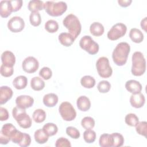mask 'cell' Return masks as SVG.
Wrapping results in <instances>:
<instances>
[{
    "mask_svg": "<svg viewBox=\"0 0 147 147\" xmlns=\"http://www.w3.org/2000/svg\"><path fill=\"white\" fill-rule=\"evenodd\" d=\"M24 136V133H22L21 131L18 130H16L11 136L10 138V140L13 143L19 144L22 141Z\"/></svg>",
    "mask_w": 147,
    "mask_h": 147,
    "instance_id": "42",
    "label": "cell"
},
{
    "mask_svg": "<svg viewBox=\"0 0 147 147\" xmlns=\"http://www.w3.org/2000/svg\"><path fill=\"white\" fill-rule=\"evenodd\" d=\"M9 117L8 111L6 109L1 107H0V120L1 121H6Z\"/></svg>",
    "mask_w": 147,
    "mask_h": 147,
    "instance_id": "47",
    "label": "cell"
},
{
    "mask_svg": "<svg viewBox=\"0 0 147 147\" xmlns=\"http://www.w3.org/2000/svg\"><path fill=\"white\" fill-rule=\"evenodd\" d=\"M10 140L7 137L3 136L2 134L0 133V143L2 145H6L7 144Z\"/></svg>",
    "mask_w": 147,
    "mask_h": 147,
    "instance_id": "49",
    "label": "cell"
},
{
    "mask_svg": "<svg viewBox=\"0 0 147 147\" xmlns=\"http://www.w3.org/2000/svg\"><path fill=\"white\" fill-rule=\"evenodd\" d=\"M1 61L2 64L7 66L13 67L16 63V57L14 53L9 51H6L1 55Z\"/></svg>",
    "mask_w": 147,
    "mask_h": 147,
    "instance_id": "13",
    "label": "cell"
},
{
    "mask_svg": "<svg viewBox=\"0 0 147 147\" xmlns=\"http://www.w3.org/2000/svg\"><path fill=\"white\" fill-rule=\"evenodd\" d=\"M12 115L19 126L23 129L29 128L32 126V119L26 113L25 109L15 107L13 109Z\"/></svg>",
    "mask_w": 147,
    "mask_h": 147,
    "instance_id": "5",
    "label": "cell"
},
{
    "mask_svg": "<svg viewBox=\"0 0 147 147\" xmlns=\"http://www.w3.org/2000/svg\"><path fill=\"white\" fill-rule=\"evenodd\" d=\"M136 130L138 134L146 137L147 122L146 121L138 122V124L136 126Z\"/></svg>",
    "mask_w": 147,
    "mask_h": 147,
    "instance_id": "38",
    "label": "cell"
},
{
    "mask_svg": "<svg viewBox=\"0 0 147 147\" xmlns=\"http://www.w3.org/2000/svg\"><path fill=\"white\" fill-rule=\"evenodd\" d=\"M39 75L44 80H49L52 76V72L49 67H44L40 69Z\"/></svg>",
    "mask_w": 147,
    "mask_h": 147,
    "instance_id": "43",
    "label": "cell"
},
{
    "mask_svg": "<svg viewBox=\"0 0 147 147\" xmlns=\"http://www.w3.org/2000/svg\"><path fill=\"white\" fill-rule=\"evenodd\" d=\"M28 84V79L25 76L20 75L14 78L13 81V85L17 90L25 88Z\"/></svg>",
    "mask_w": 147,
    "mask_h": 147,
    "instance_id": "23",
    "label": "cell"
},
{
    "mask_svg": "<svg viewBox=\"0 0 147 147\" xmlns=\"http://www.w3.org/2000/svg\"><path fill=\"white\" fill-rule=\"evenodd\" d=\"M97 88L100 93H107L111 88V84L107 80H102L98 84Z\"/></svg>",
    "mask_w": 147,
    "mask_h": 147,
    "instance_id": "39",
    "label": "cell"
},
{
    "mask_svg": "<svg viewBox=\"0 0 147 147\" xmlns=\"http://www.w3.org/2000/svg\"><path fill=\"white\" fill-rule=\"evenodd\" d=\"M35 141L40 144H43L48 140L49 136L42 129H38L35 131L34 134Z\"/></svg>",
    "mask_w": 147,
    "mask_h": 147,
    "instance_id": "27",
    "label": "cell"
},
{
    "mask_svg": "<svg viewBox=\"0 0 147 147\" xmlns=\"http://www.w3.org/2000/svg\"><path fill=\"white\" fill-rule=\"evenodd\" d=\"M55 146L56 147H71V144L68 139L64 137H60L56 140Z\"/></svg>",
    "mask_w": 147,
    "mask_h": 147,
    "instance_id": "44",
    "label": "cell"
},
{
    "mask_svg": "<svg viewBox=\"0 0 147 147\" xmlns=\"http://www.w3.org/2000/svg\"><path fill=\"white\" fill-rule=\"evenodd\" d=\"M131 60L132 74L136 76L142 75L146 71V60L142 53L139 51L135 52L132 55Z\"/></svg>",
    "mask_w": 147,
    "mask_h": 147,
    "instance_id": "2",
    "label": "cell"
},
{
    "mask_svg": "<svg viewBox=\"0 0 147 147\" xmlns=\"http://www.w3.org/2000/svg\"><path fill=\"white\" fill-rule=\"evenodd\" d=\"M81 125L86 130L92 129L95 126V121L91 117H85L81 121Z\"/></svg>",
    "mask_w": 147,
    "mask_h": 147,
    "instance_id": "36",
    "label": "cell"
},
{
    "mask_svg": "<svg viewBox=\"0 0 147 147\" xmlns=\"http://www.w3.org/2000/svg\"><path fill=\"white\" fill-rule=\"evenodd\" d=\"M104 27L103 25L98 22L92 23L90 26V33L94 36H100L104 33Z\"/></svg>",
    "mask_w": 147,
    "mask_h": 147,
    "instance_id": "22",
    "label": "cell"
},
{
    "mask_svg": "<svg viewBox=\"0 0 147 147\" xmlns=\"http://www.w3.org/2000/svg\"><path fill=\"white\" fill-rule=\"evenodd\" d=\"M67 134L74 139H78L80 137V134L79 131L73 126H68L66 129Z\"/></svg>",
    "mask_w": 147,
    "mask_h": 147,
    "instance_id": "41",
    "label": "cell"
},
{
    "mask_svg": "<svg viewBox=\"0 0 147 147\" xmlns=\"http://www.w3.org/2000/svg\"><path fill=\"white\" fill-rule=\"evenodd\" d=\"M9 1L12 12H16L19 10L22 6L23 2L22 0H12Z\"/></svg>",
    "mask_w": 147,
    "mask_h": 147,
    "instance_id": "45",
    "label": "cell"
},
{
    "mask_svg": "<svg viewBox=\"0 0 147 147\" xmlns=\"http://www.w3.org/2000/svg\"><path fill=\"white\" fill-rule=\"evenodd\" d=\"M145 102L144 95L140 93L132 94L130 98V103L131 105L135 108L139 109L142 107Z\"/></svg>",
    "mask_w": 147,
    "mask_h": 147,
    "instance_id": "14",
    "label": "cell"
},
{
    "mask_svg": "<svg viewBox=\"0 0 147 147\" xmlns=\"http://www.w3.org/2000/svg\"><path fill=\"white\" fill-rule=\"evenodd\" d=\"M30 86L34 91H40L44 88L45 82L40 77L35 76L30 80Z\"/></svg>",
    "mask_w": 147,
    "mask_h": 147,
    "instance_id": "26",
    "label": "cell"
},
{
    "mask_svg": "<svg viewBox=\"0 0 147 147\" xmlns=\"http://www.w3.org/2000/svg\"><path fill=\"white\" fill-rule=\"evenodd\" d=\"M9 1H1L0 2V15L2 18H7L11 13Z\"/></svg>",
    "mask_w": 147,
    "mask_h": 147,
    "instance_id": "20",
    "label": "cell"
},
{
    "mask_svg": "<svg viewBox=\"0 0 147 147\" xmlns=\"http://www.w3.org/2000/svg\"><path fill=\"white\" fill-rule=\"evenodd\" d=\"M129 37L131 41L135 43H141L144 40V34L138 29L132 28L129 32Z\"/></svg>",
    "mask_w": 147,
    "mask_h": 147,
    "instance_id": "21",
    "label": "cell"
},
{
    "mask_svg": "<svg viewBox=\"0 0 147 147\" xmlns=\"http://www.w3.org/2000/svg\"><path fill=\"white\" fill-rule=\"evenodd\" d=\"M76 105L79 110L82 111H87L91 107V102L87 96L83 95L78 98Z\"/></svg>",
    "mask_w": 147,
    "mask_h": 147,
    "instance_id": "17",
    "label": "cell"
},
{
    "mask_svg": "<svg viewBox=\"0 0 147 147\" xmlns=\"http://www.w3.org/2000/svg\"><path fill=\"white\" fill-rule=\"evenodd\" d=\"M30 143H31V137L30 135L24 133V136L22 141L18 145L21 147H26L29 146Z\"/></svg>",
    "mask_w": 147,
    "mask_h": 147,
    "instance_id": "46",
    "label": "cell"
},
{
    "mask_svg": "<svg viewBox=\"0 0 147 147\" xmlns=\"http://www.w3.org/2000/svg\"><path fill=\"white\" fill-rule=\"evenodd\" d=\"M16 103L17 107L26 109L33 106L34 103V99L29 95H22L17 97Z\"/></svg>",
    "mask_w": 147,
    "mask_h": 147,
    "instance_id": "12",
    "label": "cell"
},
{
    "mask_svg": "<svg viewBox=\"0 0 147 147\" xmlns=\"http://www.w3.org/2000/svg\"><path fill=\"white\" fill-rule=\"evenodd\" d=\"M30 23L33 26H38L41 22V18L38 11L31 12L29 16Z\"/></svg>",
    "mask_w": 147,
    "mask_h": 147,
    "instance_id": "34",
    "label": "cell"
},
{
    "mask_svg": "<svg viewBox=\"0 0 147 147\" xmlns=\"http://www.w3.org/2000/svg\"><path fill=\"white\" fill-rule=\"evenodd\" d=\"M79 45L82 49L92 55L96 54L99 49L98 44L90 36H84L82 37L79 41Z\"/></svg>",
    "mask_w": 147,
    "mask_h": 147,
    "instance_id": "7",
    "label": "cell"
},
{
    "mask_svg": "<svg viewBox=\"0 0 147 147\" xmlns=\"http://www.w3.org/2000/svg\"><path fill=\"white\" fill-rule=\"evenodd\" d=\"M43 103L48 107H53L58 102V96L54 93H49L45 95L43 97Z\"/></svg>",
    "mask_w": 147,
    "mask_h": 147,
    "instance_id": "18",
    "label": "cell"
},
{
    "mask_svg": "<svg viewBox=\"0 0 147 147\" xmlns=\"http://www.w3.org/2000/svg\"><path fill=\"white\" fill-rule=\"evenodd\" d=\"M17 130L16 127L11 123H5L2 127L0 133L2 134L5 137H7L10 140V138L14 132ZM11 141V140H10Z\"/></svg>",
    "mask_w": 147,
    "mask_h": 147,
    "instance_id": "25",
    "label": "cell"
},
{
    "mask_svg": "<svg viewBox=\"0 0 147 147\" xmlns=\"http://www.w3.org/2000/svg\"><path fill=\"white\" fill-rule=\"evenodd\" d=\"M126 89L132 94L140 93L142 91V85L136 80H129L125 83Z\"/></svg>",
    "mask_w": 147,
    "mask_h": 147,
    "instance_id": "15",
    "label": "cell"
},
{
    "mask_svg": "<svg viewBox=\"0 0 147 147\" xmlns=\"http://www.w3.org/2000/svg\"><path fill=\"white\" fill-rule=\"evenodd\" d=\"M131 2H132L131 0H118V4L121 7H126L130 6Z\"/></svg>",
    "mask_w": 147,
    "mask_h": 147,
    "instance_id": "48",
    "label": "cell"
},
{
    "mask_svg": "<svg viewBox=\"0 0 147 147\" xmlns=\"http://www.w3.org/2000/svg\"><path fill=\"white\" fill-rule=\"evenodd\" d=\"M127 27L123 23H117L114 25L107 32V38L111 40L115 41L125 36L126 33Z\"/></svg>",
    "mask_w": 147,
    "mask_h": 147,
    "instance_id": "9",
    "label": "cell"
},
{
    "mask_svg": "<svg viewBox=\"0 0 147 147\" xmlns=\"http://www.w3.org/2000/svg\"><path fill=\"white\" fill-rule=\"evenodd\" d=\"M146 17H145L143 20H141V28L143 29L145 32H146Z\"/></svg>",
    "mask_w": 147,
    "mask_h": 147,
    "instance_id": "50",
    "label": "cell"
},
{
    "mask_svg": "<svg viewBox=\"0 0 147 147\" xmlns=\"http://www.w3.org/2000/svg\"><path fill=\"white\" fill-rule=\"evenodd\" d=\"M96 68L99 75L102 78H108L113 74L109 60L106 57H99L96 63Z\"/></svg>",
    "mask_w": 147,
    "mask_h": 147,
    "instance_id": "6",
    "label": "cell"
},
{
    "mask_svg": "<svg viewBox=\"0 0 147 147\" xmlns=\"http://www.w3.org/2000/svg\"><path fill=\"white\" fill-rule=\"evenodd\" d=\"M80 83L86 88H91L95 85V80L91 76L86 75L81 78Z\"/></svg>",
    "mask_w": 147,
    "mask_h": 147,
    "instance_id": "29",
    "label": "cell"
},
{
    "mask_svg": "<svg viewBox=\"0 0 147 147\" xmlns=\"http://www.w3.org/2000/svg\"><path fill=\"white\" fill-rule=\"evenodd\" d=\"M63 25L68 30L69 33L76 39L82 30L80 22L74 14H69L63 21Z\"/></svg>",
    "mask_w": 147,
    "mask_h": 147,
    "instance_id": "3",
    "label": "cell"
},
{
    "mask_svg": "<svg viewBox=\"0 0 147 147\" xmlns=\"http://www.w3.org/2000/svg\"><path fill=\"white\" fill-rule=\"evenodd\" d=\"M13 94V90L8 86H1L0 88V104L2 105L6 103L11 98Z\"/></svg>",
    "mask_w": 147,
    "mask_h": 147,
    "instance_id": "16",
    "label": "cell"
},
{
    "mask_svg": "<svg viewBox=\"0 0 147 147\" xmlns=\"http://www.w3.org/2000/svg\"><path fill=\"white\" fill-rule=\"evenodd\" d=\"M113 138V147H120L124 143V138L123 136L119 133H113L111 134Z\"/></svg>",
    "mask_w": 147,
    "mask_h": 147,
    "instance_id": "33",
    "label": "cell"
},
{
    "mask_svg": "<svg viewBox=\"0 0 147 147\" xmlns=\"http://www.w3.org/2000/svg\"><path fill=\"white\" fill-rule=\"evenodd\" d=\"M38 61L33 56H28L26 57L22 63V68L23 70L28 74L35 72L38 69Z\"/></svg>",
    "mask_w": 147,
    "mask_h": 147,
    "instance_id": "10",
    "label": "cell"
},
{
    "mask_svg": "<svg viewBox=\"0 0 147 147\" xmlns=\"http://www.w3.org/2000/svg\"><path fill=\"white\" fill-rule=\"evenodd\" d=\"M25 27V22L21 17L14 16L11 18L7 22L8 29L13 33L21 32Z\"/></svg>",
    "mask_w": 147,
    "mask_h": 147,
    "instance_id": "11",
    "label": "cell"
},
{
    "mask_svg": "<svg viewBox=\"0 0 147 147\" xmlns=\"http://www.w3.org/2000/svg\"><path fill=\"white\" fill-rule=\"evenodd\" d=\"M125 121L129 126H136L139 122V118L135 114L129 113L125 116Z\"/></svg>",
    "mask_w": 147,
    "mask_h": 147,
    "instance_id": "35",
    "label": "cell"
},
{
    "mask_svg": "<svg viewBox=\"0 0 147 147\" xmlns=\"http://www.w3.org/2000/svg\"><path fill=\"white\" fill-rule=\"evenodd\" d=\"M33 119L36 123H41L44 122L46 118V113L41 109H38L34 110L32 115Z\"/></svg>",
    "mask_w": 147,
    "mask_h": 147,
    "instance_id": "30",
    "label": "cell"
},
{
    "mask_svg": "<svg viewBox=\"0 0 147 147\" xmlns=\"http://www.w3.org/2000/svg\"><path fill=\"white\" fill-rule=\"evenodd\" d=\"M44 9L47 13L52 17L63 15L67 9V5L63 1H47L44 3Z\"/></svg>",
    "mask_w": 147,
    "mask_h": 147,
    "instance_id": "4",
    "label": "cell"
},
{
    "mask_svg": "<svg viewBox=\"0 0 147 147\" xmlns=\"http://www.w3.org/2000/svg\"><path fill=\"white\" fill-rule=\"evenodd\" d=\"M45 30L51 33H55L59 29V24L57 22L53 20H49L45 24Z\"/></svg>",
    "mask_w": 147,
    "mask_h": 147,
    "instance_id": "32",
    "label": "cell"
},
{
    "mask_svg": "<svg viewBox=\"0 0 147 147\" xmlns=\"http://www.w3.org/2000/svg\"><path fill=\"white\" fill-rule=\"evenodd\" d=\"M130 51L129 44L126 42H121L117 44L112 53L114 63L118 66L125 65L127 61Z\"/></svg>",
    "mask_w": 147,
    "mask_h": 147,
    "instance_id": "1",
    "label": "cell"
},
{
    "mask_svg": "<svg viewBox=\"0 0 147 147\" xmlns=\"http://www.w3.org/2000/svg\"><path fill=\"white\" fill-rule=\"evenodd\" d=\"M83 138L86 142L88 144L93 143L96 139V133L92 129L86 130L83 133Z\"/></svg>",
    "mask_w": 147,
    "mask_h": 147,
    "instance_id": "37",
    "label": "cell"
},
{
    "mask_svg": "<svg viewBox=\"0 0 147 147\" xmlns=\"http://www.w3.org/2000/svg\"><path fill=\"white\" fill-rule=\"evenodd\" d=\"M59 111L62 118L65 121H72L76 117L74 107L68 102H62L59 107Z\"/></svg>",
    "mask_w": 147,
    "mask_h": 147,
    "instance_id": "8",
    "label": "cell"
},
{
    "mask_svg": "<svg viewBox=\"0 0 147 147\" xmlns=\"http://www.w3.org/2000/svg\"><path fill=\"white\" fill-rule=\"evenodd\" d=\"M28 8L31 12L38 11L44 9V3L40 0H32L29 1Z\"/></svg>",
    "mask_w": 147,
    "mask_h": 147,
    "instance_id": "28",
    "label": "cell"
},
{
    "mask_svg": "<svg viewBox=\"0 0 147 147\" xmlns=\"http://www.w3.org/2000/svg\"><path fill=\"white\" fill-rule=\"evenodd\" d=\"M59 42L65 47H70L74 42L75 38L69 33H61L58 37Z\"/></svg>",
    "mask_w": 147,
    "mask_h": 147,
    "instance_id": "19",
    "label": "cell"
},
{
    "mask_svg": "<svg viewBox=\"0 0 147 147\" xmlns=\"http://www.w3.org/2000/svg\"><path fill=\"white\" fill-rule=\"evenodd\" d=\"M99 144L101 147H111L113 146V141L111 134L105 133L100 136Z\"/></svg>",
    "mask_w": 147,
    "mask_h": 147,
    "instance_id": "24",
    "label": "cell"
},
{
    "mask_svg": "<svg viewBox=\"0 0 147 147\" xmlns=\"http://www.w3.org/2000/svg\"><path fill=\"white\" fill-rule=\"evenodd\" d=\"M0 72L2 76L7 78L11 76L14 72L13 67H7L3 64H2L0 67Z\"/></svg>",
    "mask_w": 147,
    "mask_h": 147,
    "instance_id": "40",
    "label": "cell"
},
{
    "mask_svg": "<svg viewBox=\"0 0 147 147\" xmlns=\"http://www.w3.org/2000/svg\"><path fill=\"white\" fill-rule=\"evenodd\" d=\"M42 129L49 137L55 135L58 131L57 126L53 123H47L45 124Z\"/></svg>",
    "mask_w": 147,
    "mask_h": 147,
    "instance_id": "31",
    "label": "cell"
}]
</instances>
